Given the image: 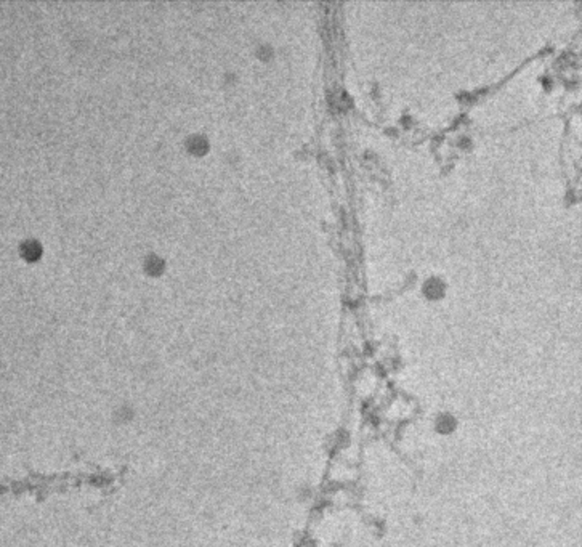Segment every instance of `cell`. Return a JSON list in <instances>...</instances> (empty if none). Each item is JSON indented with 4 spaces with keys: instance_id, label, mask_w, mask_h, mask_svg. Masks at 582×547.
<instances>
[{
    "instance_id": "1",
    "label": "cell",
    "mask_w": 582,
    "mask_h": 547,
    "mask_svg": "<svg viewBox=\"0 0 582 547\" xmlns=\"http://www.w3.org/2000/svg\"><path fill=\"white\" fill-rule=\"evenodd\" d=\"M424 291H425L427 296H430V297L441 296L443 291H444V284H443V281L439 280V278H430L429 281L425 282Z\"/></svg>"
}]
</instances>
